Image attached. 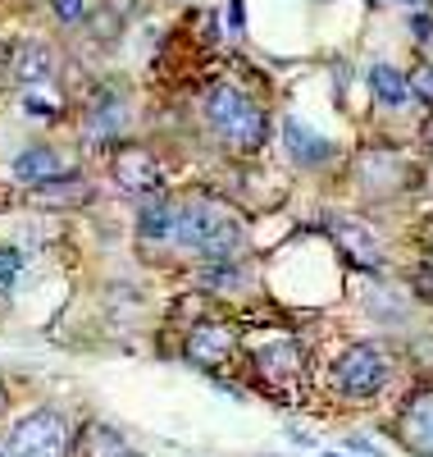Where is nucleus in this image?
<instances>
[{
	"label": "nucleus",
	"mask_w": 433,
	"mask_h": 457,
	"mask_svg": "<svg viewBox=\"0 0 433 457\" xmlns=\"http://www.w3.org/2000/svg\"><path fill=\"white\" fill-rule=\"evenodd\" d=\"M183 247L192 252H206L210 261H228L233 252L242 247V224L228 206L201 197V202H187L178 206V234H174Z\"/></svg>",
	"instance_id": "obj_1"
},
{
	"label": "nucleus",
	"mask_w": 433,
	"mask_h": 457,
	"mask_svg": "<svg viewBox=\"0 0 433 457\" xmlns=\"http://www.w3.org/2000/svg\"><path fill=\"white\" fill-rule=\"evenodd\" d=\"M206 120L210 129L224 137L228 151H242V156H251V151L265 146V110L242 96L238 87H210L206 96Z\"/></svg>",
	"instance_id": "obj_2"
},
{
	"label": "nucleus",
	"mask_w": 433,
	"mask_h": 457,
	"mask_svg": "<svg viewBox=\"0 0 433 457\" xmlns=\"http://www.w3.org/2000/svg\"><path fill=\"white\" fill-rule=\"evenodd\" d=\"M73 439H69V426L64 416L55 411H32L14 426L10 435V457H69Z\"/></svg>",
	"instance_id": "obj_3"
},
{
	"label": "nucleus",
	"mask_w": 433,
	"mask_h": 457,
	"mask_svg": "<svg viewBox=\"0 0 433 457\" xmlns=\"http://www.w3.org/2000/svg\"><path fill=\"white\" fill-rule=\"evenodd\" d=\"M333 379H338V389L351 394V398H370L383 389V379H388V361L379 348H370V343H356V348H347L333 366Z\"/></svg>",
	"instance_id": "obj_4"
},
{
	"label": "nucleus",
	"mask_w": 433,
	"mask_h": 457,
	"mask_svg": "<svg viewBox=\"0 0 433 457\" xmlns=\"http://www.w3.org/2000/svg\"><path fill=\"white\" fill-rule=\"evenodd\" d=\"M110 170H114V183H119L124 193H155V187H160V161H155L146 146H119Z\"/></svg>",
	"instance_id": "obj_5"
},
{
	"label": "nucleus",
	"mask_w": 433,
	"mask_h": 457,
	"mask_svg": "<svg viewBox=\"0 0 433 457\" xmlns=\"http://www.w3.org/2000/svg\"><path fill=\"white\" fill-rule=\"evenodd\" d=\"M402 444L420 457H433V389H420L402 411Z\"/></svg>",
	"instance_id": "obj_6"
},
{
	"label": "nucleus",
	"mask_w": 433,
	"mask_h": 457,
	"mask_svg": "<svg viewBox=\"0 0 433 457\" xmlns=\"http://www.w3.org/2000/svg\"><path fill=\"white\" fill-rule=\"evenodd\" d=\"M233 343H238V338H233V329H228V325H196V329L187 334V343H183V353H187V361L215 370V366H224V361H228Z\"/></svg>",
	"instance_id": "obj_7"
},
{
	"label": "nucleus",
	"mask_w": 433,
	"mask_h": 457,
	"mask_svg": "<svg viewBox=\"0 0 433 457\" xmlns=\"http://www.w3.org/2000/svg\"><path fill=\"white\" fill-rule=\"evenodd\" d=\"M14 174H19L23 183H51V179H60V174H73V165L60 156L55 146H28L23 156L14 161Z\"/></svg>",
	"instance_id": "obj_8"
},
{
	"label": "nucleus",
	"mask_w": 433,
	"mask_h": 457,
	"mask_svg": "<svg viewBox=\"0 0 433 457\" xmlns=\"http://www.w3.org/2000/svg\"><path fill=\"white\" fill-rule=\"evenodd\" d=\"M10 73L19 83H51V73H55V55L51 46L42 42H23L10 51Z\"/></svg>",
	"instance_id": "obj_9"
},
{
	"label": "nucleus",
	"mask_w": 433,
	"mask_h": 457,
	"mask_svg": "<svg viewBox=\"0 0 433 457\" xmlns=\"http://www.w3.org/2000/svg\"><path fill=\"white\" fill-rule=\"evenodd\" d=\"M137 228H142V238H151V243L174 238V234H178V206H174L169 197H160V193H151V197L142 202Z\"/></svg>",
	"instance_id": "obj_10"
},
{
	"label": "nucleus",
	"mask_w": 433,
	"mask_h": 457,
	"mask_svg": "<svg viewBox=\"0 0 433 457\" xmlns=\"http://www.w3.org/2000/svg\"><path fill=\"white\" fill-rule=\"evenodd\" d=\"M333 238H338V247L351 256V261H356V265H365V270H374V265H379V243H374V234H370V228L365 224H356V220H338L333 224Z\"/></svg>",
	"instance_id": "obj_11"
},
{
	"label": "nucleus",
	"mask_w": 433,
	"mask_h": 457,
	"mask_svg": "<svg viewBox=\"0 0 433 457\" xmlns=\"http://www.w3.org/2000/svg\"><path fill=\"white\" fill-rule=\"evenodd\" d=\"M283 137H288V156L297 161V165H324L333 151H329V142L320 137V133H310L301 120H288L283 124Z\"/></svg>",
	"instance_id": "obj_12"
},
{
	"label": "nucleus",
	"mask_w": 433,
	"mask_h": 457,
	"mask_svg": "<svg viewBox=\"0 0 433 457\" xmlns=\"http://www.w3.org/2000/svg\"><path fill=\"white\" fill-rule=\"evenodd\" d=\"M124 133V101L119 96H96L87 110V137L92 142H110Z\"/></svg>",
	"instance_id": "obj_13"
},
{
	"label": "nucleus",
	"mask_w": 433,
	"mask_h": 457,
	"mask_svg": "<svg viewBox=\"0 0 433 457\" xmlns=\"http://www.w3.org/2000/svg\"><path fill=\"white\" fill-rule=\"evenodd\" d=\"M370 92H374L383 105H392V110L411 101V83H406L392 64H374V69H370Z\"/></svg>",
	"instance_id": "obj_14"
},
{
	"label": "nucleus",
	"mask_w": 433,
	"mask_h": 457,
	"mask_svg": "<svg viewBox=\"0 0 433 457\" xmlns=\"http://www.w3.org/2000/svg\"><path fill=\"white\" fill-rule=\"evenodd\" d=\"M78 457H128V444L110 426H87L78 439Z\"/></svg>",
	"instance_id": "obj_15"
},
{
	"label": "nucleus",
	"mask_w": 433,
	"mask_h": 457,
	"mask_svg": "<svg viewBox=\"0 0 433 457\" xmlns=\"http://www.w3.org/2000/svg\"><path fill=\"white\" fill-rule=\"evenodd\" d=\"M256 366H260V375H269V379H292L297 366H301V353L292 348V343H274V348H260V353H256Z\"/></svg>",
	"instance_id": "obj_16"
},
{
	"label": "nucleus",
	"mask_w": 433,
	"mask_h": 457,
	"mask_svg": "<svg viewBox=\"0 0 433 457\" xmlns=\"http://www.w3.org/2000/svg\"><path fill=\"white\" fill-rule=\"evenodd\" d=\"M60 110H64V101H60V92L51 83H28V92H23L28 120H60Z\"/></svg>",
	"instance_id": "obj_17"
},
{
	"label": "nucleus",
	"mask_w": 433,
	"mask_h": 457,
	"mask_svg": "<svg viewBox=\"0 0 433 457\" xmlns=\"http://www.w3.org/2000/svg\"><path fill=\"white\" fill-rule=\"evenodd\" d=\"M51 10L60 23H83L87 19V0H51Z\"/></svg>",
	"instance_id": "obj_18"
},
{
	"label": "nucleus",
	"mask_w": 433,
	"mask_h": 457,
	"mask_svg": "<svg viewBox=\"0 0 433 457\" xmlns=\"http://www.w3.org/2000/svg\"><path fill=\"white\" fill-rule=\"evenodd\" d=\"M411 92H415L420 101H429V105H433V64H420V69H415Z\"/></svg>",
	"instance_id": "obj_19"
},
{
	"label": "nucleus",
	"mask_w": 433,
	"mask_h": 457,
	"mask_svg": "<svg viewBox=\"0 0 433 457\" xmlns=\"http://www.w3.org/2000/svg\"><path fill=\"white\" fill-rule=\"evenodd\" d=\"M19 270H23V256L5 247V252H0V279H5V284H10V279H14Z\"/></svg>",
	"instance_id": "obj_20"
},
{
	"label": "nucleus",
	"mask_w": 433,
	"mask_h": 457,
	"mask_svg": "<svg viewBox=\"0 0 433 457\" xmlns=\"http://www.w3.org/2000/svg\"><path fill=\"white\" fill-rule=\"evenodd\" d=\"M411 28H415V37H429V32H433V19H429V14H415Z\"/></svg>",
	"instance_id": "obj_21"
},
{
	"label": "nucleus",
	"mask_w": 433,
	"mask_h": 457,
	"mask_svg": "<svg viewBox=\"0 0 433 457\" xmlns=\"http://www.w3.org/2000/svg\"><path fill=\"white\" fill-rule=\"evenodd\" d=\"M415 288H424V297H433V270H415Z\"/></svg>",
	"instance_id": "obj_22"
},
{
	"label": "nucleus",
	"mask_w": 433,
	"mask_h": 457,
	"mask_svg": "<svg viewBox=\"0 0 433 457\" xmlns=\"http://www.w3.org/2000/svg\"><path fill=\"white\" fill-rule=\"evenodd\" d=\"M228 19H233V28H242V0H233V5H228Z\"/></svg>",
	"instance_id": "obj_23"
},
{
	"label": "nucleus",
	"mask_w": 433,
	"mask_h": 457,
	"mask_svg": "<svg viewBox=\"0 0 433 457\" xmlns=\"http://www.w3.org/2000/svg\"><path fill=\"white\" fill-rule=\"evenodd\" d=\"M424 137H429V146H433V120H429V124H424Z\"/></svg>",
	"instance_id": "obj_24"
},
{
	"label": "nucleus",
	"mask_w": 433,
	"mask_h": 457,
	"mask_svg": "<svg viewBox=\"0 0 433 457\" xmlns=\"http://www.w3.org/2000/svg\"><path fill=\"white\" fill-rule=\"evenodd\" d=\"M402 5H424V0H402Z\"/></svg>",
	"instance_id": "obj_25"
},
{
	"label": "nucleus",
	"mask_w": 433,
	"mask_h": 457,
	"mask_svg": "<svg viewBox=\"0 0 433 457\" xmlns=\"http://www.w3.org/2000/svg\"><path fill=\"white\" fill-rule=\"evenodd\" d=\"M0 407H5V389H0Z\"/></svg>",
	"instance_id": "obj_26"
}]
</instances>
